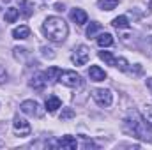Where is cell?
I'll list each match as a JSON object with an SVG mask.
<instances>
[{
    "label": "cell",
    "instance_id": "cell-17",
    "mask_svg": "<svg viewBox=\"0 0 152 150\" xmlns=\"http://www.w3.org/2000/svg\"><path fill=\"white\" fill-rule=\"evenodd\" d=\"M142 118H143V124L152 129V106L151 104L143 106V110H142Z\"/></svg>",
    "mask_w": 152,
    "mask_h": 150
},
{
    "label": "cell",
    "instance_id": "cell-27",
    "mask_svg": "<svg viewBox=\"0 0 152 150\" xmlns=\"http://www.w3.org/2000/svg\"><path fill=\"white\" fill-rule=\"evenodd\" d=\"M5 81H7V71L0 66V85H2V83H5Z\"/></svg>",
    "mask_w": 152,
    "mask_h": 150
},
{
    "label": "cell",
    "instance_id": "cell-16",
    "mask_svg": "<svg viewBox=\"0 0 152 150\" xmlns=\"http://www.w3.org/2000/svg\"><path fill=\"white\" fill-rule=\"evenodd\" d=\"M96 41H97V44H99L101 48H108V46L113 44V36L108 34V32H104V34H99Z\"/></svg>",
    "mask_w": 152,
    "mask_h": 150
},
{
    "label": "cell",
    "instance_id": "cell-4",
    "mask_svg": "<svg viewBox=\"0 0 152 150\" xmlns=\"http://www.w3.org/2000/svg\"><path fill=\"white\" fill-rule=\"evenodd\" d=\"M92 97H94V101H96L99 106H103V108H108V106L113 103V94H112L108 88H96V90L92 92Z\"/></svg>",
    "mask_w": 152,
    "mask_h": 150
},
{
    "label": "cell",
    "instance_id": "cell-22",
    "mask_svg": "<svg viewBox=\"0 0 152 150\" xmlns=\"http://www.w3.org/2000/svg\"><path fill=\"white\" fill-rule=\"evenodd\" d=\"M101 30V23H97V21H92L90 25H88V28H87V37H96V34Z\"/></svg>",
    "mask_w": 152,
    "mask_h": 150
},
{
    "label": "cell",
    "instance_id": "cell-29",
    "mask_svg": "<svg viewBox=\"0 0 152 150\" xmlns=\"http://www.w3.org/2000/svg\"><path fill=\"white\" fill-rule=\"evenodd\" d=\"M149 9H152V0H151V5H149Z\"/></svg>",
    "mask_w": 152,
    "mask_h": 150
},
{
    "label": "cell",
    "instance_id": "cell-2",
    "mask_svg": "<svg viewBox=\"0 0 152 150\" xmlns=\"http://www.w3.org/2000/svg\"><path fill=\"white\" fill-rule=\"evenodd\" d=\"M142 124H143V120H140V115H138L136 111H131L129 115H127V118L124 120V131L129 133V134H133V136H136V138L145 140L147 136L143 134Z\"/></svg>",
    "mask_w": 152,
    "mask_h": 150
},
{
    "label": "cell",
    "instance_id": "cell-25",
    "mask_svg": "<svg viewBox=\"0 0 152 150\" xmlns=\"http://www.w3.org/2000/svg\"><path fill=\"white\" fill-rule=\"evenodd\" d=\"M12 51H14V57H16V58H18V60H20V58H25V57H27V55H28V53H27V50H25V48H14V50H12Z\"/></svg>",
    "mask_w": 152,
    "mask_h": 150
},
{
    "label": "cell",
    "instance_id": "cell-13",
    "mask_svg": "<svg viewBox=\"0 0 152 150\" xmlns=\"http://www.w3.org/2000/svg\"><path fill=\"white\" fill-rule=\"evenodd\" d=\"M20 12L25 18H30L32 12H34V4L30 0H20Z\"/></svg>",
    "mask_w": 152,
    "mask_h": 150
},
{
    "label": "cell",
    "instance_id": "cell-23",
    "mask_svg": "<svg viewBox=\"0 0 152 150\" xmlns=\"http://www.w3.org/2000/svg\"><path fill=\"white\" fill-rule=\"evenodd\" d=\"M127 66H129V62L126 60V58H117V62H115V67L117 69H120V71H127Z\"/></svg>",
    "mask_w": 152,
    "mask_h": 150
},
{
    "label": "cell",
    "instance_id": "cell-6",
    "mask_svg": "<svg viewBox=\"0 0 152 150\" xmlns=\"http://www.w3.org/2000/svg\"><path fill=\"white\" fill-rule=\"evenodd\" d=\"M46 147H55V149H69V150H76L78 149V141L73 136H62L60 140H51L46 143Z\"/></svg>",
    "mask_w": 152,
    "mask_h": 150
},
{
    "label": "cell",
    "instance_id": "cell-20",
    "mask_svg": "<svg viewBox=\"0 0 152 150\" xmlns=\"http://www.w3.org/2000/svg\"><path fill=\"white\" fill-rule=\"evenodd\" d=\"M99 58H101V60H104L108 66H113V67H115L117 57H113V53H110V51H99Z\"/></svg>",
    "mask_w": 152,
    "mask_h": 150
},
{
    "label": "cell",
    "instance_id": "cell-24",
    "mask_svg": "<svg viewBox=\"0 0 152 150\" xmlns=\"http://www.w3.org/2000/svg\"><path fill=\"white\" fill-rule=\"evenodd\" d=\"M75 117V111L71 110V108H64L62 113H60V120H69V118H73Z\"/></svg>",
    "mask_w": 152,
    "mask_h": 150
},
{
    "label": "cell",
    "instance_id": "cell-10",
    "mask_svg": "<svg viewBox=\"0 0 152 150\" xmlns=\"http://www.w3.org/2000/svg\"><path fill=\"white\" fill-rule=\"evenodd\" d=\"M46 76L44 73H36V74L32 76V79H30V87L34 88V90H42L44 87H46Z\"/></svg>",
    "mask_w": 152,
    "mask_h": 150
},
{
    "label": "cell",
    "instance_id": "cell-28",
    "mask_svg": "<svg viewBox=\"0 0 152 150\" xmlns=\"http://www.w3.org/2000/svg\"><path fill=\"white\" fill-rule=\"evenodd\" d=\"M55 11H64V5L62 4H55Z\"/></svg>",
    "mask_w": 152,
    "mask_h": 150
},
{
    "label": "cell",
    "instance_id": "cell-19",
    "mask_svg": "<svg viewBox=\"0 0 152 150\" xmlns=\"http://www.w3.org/2000/svg\"><path fill=\"white\" fill-rule=\"evenodd\" d=\"M18 16H20V9H16V7L5 9V21L7 23H14L18 20Z\"/></svg>",
    "mask_w": 152,
    "mask_h": 150
},
{
    "label": "cell",
    "instance_id": "cell-5",
    "mask_svg": "<svg viewBox=\"0 0 152 150\" xmlns=\"http://www.w3.org/2000/svg\"><path fill=\"white\" fill-rule=\"evenodd\" d=\"M12 129H14V134H16V136H28V134L32 133L30 124H28L23 117H20V115L14 117V120H12Z\"/></svg>",
    "mask_w": 152,
    "mask_h": 150
},
{
    "label": "cell",
    "instance_id": "cell-26",
    "mask_svg": "<svg viewBox=\"0 0 152 150\" xmlns=\"http://www.w3.org/2000/svg\"><path fill=\"white\" fill-rule=\"evenodd\" d=\"M41 53H42V57H44V58H53V57H55L53 50H51V48H46V46H42V48H41Z\"/></svg>",
    "mask_w": 152,
    "mask_h": 150
},
{
    "label": "cell",
    "instance_id": "cell-15",
    "mask_svg": "<svg viewBox=\"0 0 152 150\" xmlns=\"http://www.w3.org/2000/svg\"><path fill=\"white\" fill-rule=\"evenodd\" d=\"M28 36H30V28L27 25H20V27H16L12 30V37L14 39H27Z\"/></svg>",
    "mask_w": 152,
    "mask_h": 150
},
{
    "label": "cell",
    "instance_id": "cell-1",
    "mask_svg": "<svg viewBox=\"0 0 152 150\" xmlns=\"http://www.w3.org/2000/svg\"><path fill=\"white\" fill-rule=\"evenodd\" d=\"M42 32H44L46 39L51 42H64L67 34H69V27L62 18L48 16L42 23Z\"/></svg>",
    "mask_w": 152,
    "mask_h": 150
},
{
    "label": "cell",
    "instance_id": "cell-7",
    "mask_svg": "<svg viewBox=\"0 0 152 150\" xmlns=\"http://www.w3.org/2000/svg\"><path fill=\"white\" fill-rule=\"evenodd\" d=\"M88 58H90V50L85 44H80L78 48H75V53L71 57L73 64H76V66H85L88 62Z\"/></svg>",
    "mask_w": 152,
    "mask_h": 150
},
{
    "label": "cell",
    "instance_id": "cell-14",
    "mask_svg": "<svg viewBox=\"0 0 152 150\" xmlns=\"http://www.w3.org/2000/svg\"><path fill=\"white\" fill-rule=\"evenodd\" d=\"M112 25H113L117 30H124V28H129V27H131V23H129L127 16H117V18H113Z\"/></svg>",
    "mask_w": 152,
    "mask_h": 150
},
{
    "label": "cell",
    "instance_id": "cell-3",
    "mask_svg": "<svg viewBox=\"0 0 152 150\" xmlns=\"http://www.w3.org/2000/svg\"><path fill=\"white\" fill-rule=\"evenodd\" d=\"M58 83H62L64 87H69V88H80L83 85V79L81 76L75 73V71H60L58 74Z\"/></svg>",
    "mask_w": 152,
    "mask_h": 150
},
{
    "label": "cell",
    "instance_id": "cell-8",
    "mask_svg": "<svg viewBox=\"0 0 152 150\" xmlns=\"http://www.w3.org/2000/svg\"><path fill=\"white\" fill-rule=\"evenodd\" d=\"M20 110L25 113V115H30V117H37V118H41L42 117V110H41V106H39L37 101H23L21 104H20Z\"/></svg>",
    "mask_w": 152,
    "mask_h": 150
},
{
    "label": "cell",
    "instance_id": "cell-18",
    "mask_svg": "<svg viewBox=\"0 0 152 150\" xmlns=\"http://www.w3.org/2000/svg\"><path fill=\"white\" fill-rule=\"evenodd\" d=\"M97 5L103 11H113L115 7L118 5V0H97Z\"/></svg>",
    "mask_w": 152,
    "mask_h": 150
},
{
    "label": "cell",
    "instance_id": "cell-9",
    "mask_svg": "<svg viewBox=\"0 0 152 150\" xmlns=\"http://www.w3.org/2000/svg\"><path fill=\"white\" fill-rule=\"evenodd\" d=\"M69 16H71V20L75 21L76 25H85V23H87V20H88L87 12H85L83 9H71Z\"/></svg>",
    "mask_w": 152,
    "mask_h": 150
},
{
    "label": "cell",
    "instance_id": "cell-30",
    "mask_svg": "<svg viewBox=\"0 0 152 150\" xmlns=\"http://www.w3.org/2000/svg\"><path fill=\"white\" fill-rule=\"evenodd\" d=\"M149 85H151V87H152V81H149Z\"/></svg>",
    "mask_w": 152,
    "mask_h": 150
},
{
    "label": "cell",
    "instance_id": "cell-11",
    "mask_svg": "<svg viewBox=\"0 0 152 150\" xmlns=\"http://www.w3.org/2000/svg\"><path fill=\"white\" fill-rule=\"evenodd\" d=\"M88 78H90L92 81H104L106 73H104V69H101L99 66H90V69H88Z\"/></svg>",
    "mask_w": 152,
    "mask_h": 150
},
{
    "label": "cell",
    "instance_id": "cell-12",
    "mask_svg": "<svg viewBox=\"0 0 152 150\" xmlns=\"http://www.w3.org/2000/svg\"><path fill=\"white\" fill-rule=\"evenodd\" d=\"M60 106H62V101H60L57 95H50V97L46 99V111L48 113H55Z\"/></svg>",
    "mask_w": 152,
    "mask_h": 150
},
{
    "label": "cell",
    "instance_id": "cell-21",
    "mask_svg": "<svg viewBox=\"0 0 152 150\" xmlns=\"http://www.w3.org/2000/svg\"><path fill=\"white\" fill-rule=\"evenodd\" d=\"M58 74H60V69H58V67H50V69L44 73V76H46V81H48V83H51V81L58 79Z\"/></svg>",
    "mask_w": 152,
    "mask_h": 150
}]
</instances>
